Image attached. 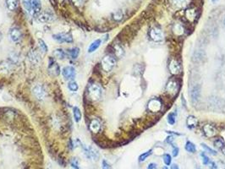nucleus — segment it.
<instances>
[{
  "instance_id": "nucleus-22",
  "label": "nucleus",
  "mask_w": 225,
  "mask_h": 169,
  "mask_svg": "<svg viewBox=\"0 0 225 169\" xmlns=\"http://www.w3.org/2000/svg\"><path fill=\"white\" fill-rule=\"evenodd\" d=\"M41 9H42L41 0H32V10H33V14L40 13Z\"/></svg>"
},
{
  "instance_id": "nucleus-31",
  "label": "nucleus",
  "mask_w": 225,
  "mask_h": 169,
  "mask_svg": "<svg viewBox=\"0 0 225 169\" xmlns=\"http://www.w3.org/2000/svg\"><path fill=\"white\" fill-rule=\"evenodd\" d=\"M151 154H152V150H149V151H147L146 152L142 153V154H141V155L139 157V159H138L139 162H145V161L146 160V158H147L148 157H150Z\"/></svg>"
},
{
  "instance_id": "nucleus-20",
  "label": "nucleus",
  "mask_w": 225,
  "mask_h": 169,
  "mask_svg": "<svg viewBox=\"0 0 225 169\" xmlns=\"http://www.w3.org/2000/svg\"><path fill=\"white\" fill-rule=\"evenodd\" d=\"M186 124H187L189 128L193 129V128H195V127L197 126V124H198V120H197V119L195 116L190 115V116L188 117L187 120H186Z\"/></svg>"
},
{
  "instance_id": "nucleus-34",
  "label": "nucleus",
  "mask_w": 225,
  "mask_h": 169,
  "mask_svg": "<svg viewBox=\"0 0 225 169\" xmlns=\"http://www.w3.org/2000/svg\"><path fill=\"white\" fill-rule=\"evenodd\" d=\"M123 16H124V15L121 10L116 11V12H115V13H113V15H112V18H113V20H116V21H119V20H121L123 19Z\"/></svg>"
},
{
  "instance_id": "nucleus-43",
  "label": "nucleus",
  "mask_w": 225,
  "mask_h": 169,
  "mask_svg": "<svg viewBox=\"0 0 225 169\" xmlns=\"http://www.w3.org/2000/svg\"><path fill=\"white\" fill-rule=\"evenodd\" d=\"M71 1L77 7H80V6H82V4H83V0H71Z\"/></svg>"
},
{
  "instance_id": "nucleus-16",
  "label": "nucleus",
  "mask_w": 225,
  "mask_h": 169,
  "mask_svg": "<svg viewBox=\"0 0 225 169\" xmlns=\"http://www.w3.org/2000/svg\"><path fill=\"white\" fill-rule=\"evenodd\" d=\"M200 94H201V89H200V86L198 85L193 86L192 89H191V91H190V97H191V100L194 102L198 101L199 97H200Z\"/></svg>"
},
{
  "instance_id": "nucleus-23",
  "label": "nucleus",
  "mask_w": 225,
  "mask_h": 169,
  "mask_svg": "<svg viewBox=\"0 0 225 169\" xmlns=\"http://www.w3.org/2000/svg\"><path fill=\"white\" fill-rule=\"evenodd\" d=\"M113 50H114V54L118 59H121L124 56V48L119 44H115L114 47H113Z\"/></svg>"
},
{
  "instance_id": "nucleus-25",
  "label": "nucleus",
  "mask_w": 225,
  "mask_h": 169,
  "mask_svg": "<svg viewBox=\"0 0 225 169\" xmlns=\"http://www.w3.org/2000/svg\"><path fill=\"white\" fill-rule=\"evenodd\" d=\"M173 3L178 8L183 9V8H185L189 5L190 0H173Z\"/></svg>"
},
{
  "instance_id": "nucleus-29",
  "label": "nucleus",
  "mask_w": 225,
  "mask_h": 169,
  "mask_svg": "<svg viewBox=\"0 0 225 169\" xmlns=\"http://www.w3.org/2000/svg\"><path fill=\"white\" fill-rule=\"evenodd\" d=\"M73 114H74V118H75V122L79 123L81 120V112L79 109V108L77 107H74L73 108Z\"/></svg>"
},
{
  "instance_id": "nucleus-39",
  "label": "nucleus",
  "mask_w": 225,
  "mask_h": 169,
  "mask_svg": "<svg viewBox=\"0 0 225 169\" xmlns=\"http://www.w3.org/2000/svg\"><path fill=\"white\" fill-rule=\"evenodd\" d=\"M201 157H202V163H203V165H205V166L208 165V164L210 163V162H211L208 157H207L204 152L201 153Z\"/></svg>"
},
{
  "instance_id": "nucleus-38",
  "label": "nucleus",
  "mask_w": 225,
  "mask_h": 169,
  "mask_svg": "<svg viewBox=\"0 0 225 169\" xmlns=\"http://www.w3.org/2000/svg\"><path fill=\"white\" fill-rule=\"evenodd\" d=\"M214 146L220 150V149H222V148L224 146V142L221 139H217L214 141Z\"/></svg>"
},
{
  "instance_id": "nucleus-26",
  "label": "nucleus",
  "mask_w": 225,
  "mask_h": 169,
  "mask_svg": "<svg viewBox=\"0 0 225 169\" xmlns=\"http://www.w3.org/2000/svg\"><path fill=\"white\" fill-rule=\"evenodd\" d=\"M53 55H54V57H55L58 59H64V58L66 57V53L61 48H57V49L54 51Z\"/></svg>"
},
{
  "instance_id": "nucleus-32",
  "label": "nucleus",
  "mask_w": 225,
  "mask_h": 169,
  "mask_svg": "<svg viewBox=\"0 0 225 169\" xmlns=\"http://www.w3.org/2000/svg\"><path fill=\"white\" fill-rule=\"evenodd\" d=\"M176 116L177 113H169L168 116V123L169 124H175V122H176Z\"/></svg>"
},
{
  "instance_id": "nucleus-6",
  "label": "nucleus",
  "mask_w": 225,
  "mask_h": 169,
  "mask_svg": "<svg viewBox=\"0 0 225 169\" xmlns=\"http://www.w3.org/2000/svg\"><path fill=\"white\" fill-rule=\"evenodd\" d=\"M32 92L34 94V96L36 97V98L40 100V101L44 100V98L46 97V95H47V93L45 91V90H44L43 86H41V85H39V84L36 85V86L33 87V89H32Z\"/></svg>"
},
{
  "instance_id": "nucleus-18",
  "label": "nucleus",
  "mask_w": 225,
  "mask_h": 169,
  "mask_svg": "<svg viewBox=\"0 0 225 169\" xmlns=\"http://www.w3.org/2000/svg\"><path fill=\"white\" fill-rule=\"evenodd\" d=\"M28 58H29V60L31 61V63L37 65L39 64V61H40V59H39V56H38V53L36 51H30L29 52V54H28Z\"/></svg>"
},
{
  "instance_id": "nucleus-13",
  "label": "nucleus",
  "mask_w": 225,
  "mask_h": 169,
  "mask_svg": "<svg viewBox=\"0 0 225 169\" xmlns=\"http://www.w3.org/2000/svg\"><path fill=\"white\" fill-rule=\"evenodd\" d=\"M21 37H22V33L19 28H17V27L11 28L10 31V39L13 41V42H19V41L21 39Z\"/></svg>"
},
{
  "instance_id": "nucleus-40",
  "label": "nucleus",
  "mask_w": 225,
  "mask_h": 169,
  "mask_svg": "<svg viewBox=\"0 0 225 169\" xmlns=\"http://www.w3.org/2000/svg\"><path fill=\"white\" fill-rule=\"evenodd\" d=\"M70 165H71V167H72L73 169H80V167H79V162H78V161L75 158H74L71 161Z\"/></svg>"
},
{
  "instance_id": "nucleus-51",
  "label": "nucleus",
  "mask_w": 225,
  "mask_h": 169,
  "mask_svg": "<svg viewBox=\"0 0 225 169\" xmlns=\"http://www.w3.org/2000/svg\"><path fill=\"white\" fill-rule=\"evenodd\" d=\"M162 169H168V167H163V168Z\"/></svg>"
},
{
  "instance_id": "nucleus-44",
  "label": "nucleus",
  "mask_w": 225,
  "mask_h": 169,
  "mask_svg": "<svg viewBox=\"0 0 225 169\" xmlns=\"http://www.w3.org/2000/svg\"><path fill=\"white\" fill-rule=\"evenodd\" d=\"M157 164L154 163V162H151V163L148 164L147 168L146 169H157Z\"/></svg>"
},
{
  "instance_id": "nucleus-2",
  "label": "nucleus",
  "mask_w": 225,
  "mask_h": 169,
  "mask_svg": "<svg viewBox=\"0 0 225 169\" xmlns=\"http://www.w3.org/2000/svg\"><path fill=\"white\" fill-rule=\"evenodd\" d=\"M88 95L91 101L97 102L102 98V89L97 84H92L88 87Z\"/></svg>"
},
{
  "instance_id": "nucleus-17",
  "label": "nucleus",
  "mask_w": 225,
  "mask_h": 169,
  "mask_svg": "<svg viewBox=\"0 0 225 169\" xmlns=\"http://www.w3.org/2000/svg\"><path fill=\"white\" fill-rule=\"evenodd\" d=\"M90 130L93 133H98L101 129V123L97 119L91 120V124L89 125Z\"/></svg>"
},
{
  "instance_id": "nucleus-28",
  "label": "nucleus",
  "mask_w": 225,
  "mask_h": 169,
  "mask_svg": "<svg viewBox=\"0 0 225 169\" xmlns=\"http://www.w3.org/2000/svg\"><path fill=\"white\" fill-rule=\"evenodd\" d=\"M185 150L189 153H195L196 151V147L194 143L191 141H187L185 144Z\"/></svg>"
},
{
  "instance_id": "nucleus-19",
  "label": "nucleus",
  "mask_w": 225,
  "mask_h": 169,
  "mask_svg": "<svg viewBox=\"0 0 225 169\" xmlns=\"http://www.w3.org/2000/svg\"><path fill=\"white\" fill-rule=\"evenodd\" d=\"M185 27L183 26L181 24H179V23L175 24L174 26V27H173V32L174 33L176 36H178V37L183 36L185 34Z\"/></svg>"
},
{
  "instance_id": "nucleus-52",
  "label": "nucleus",
  "mask_w": 225,
  "mask_h": 169,
  "mask_svg": "<svg viewBox=\"0 0 225 169\" xmlns=\"http://www.w3.org/2000/svg\"><path fill=\"white\" fill-rule=\"evenodd\" d=\"M212 2H213V3H215V2H216V1H217V0H212Z\"/></svg>"
},
{
  "instance_id": "nucleus-49",
  "label": "nucleus",
  "mask_w": 225,
  "mask_h": 169,
  "mask_svg": "<svg viewBox=\"0 0 225 169\" xmlns=\"http://www.w3.org/2000/svg\"><path fill=\"white\" fill-rule=\"evenodd\" d=\"M2 38H3V35H2V33L0 32V41L2 40Z\"/></svg>"
},
{
  "instance_id": "nucleus-3",
  "label": "nucleus",
  "mask_w": 225,
  "mask_h": 169,
  "mask_svg": "<svg viewBox=\"0 0 225 169\" xmlns=\"http://www.w3.org/2000/svg\"><path fill=\"white\" fill-rule=\"evenodd\" d=\"M116 64V59L111 55H107L102 59L101 65L102 70L106 72H110Z\"/></svg>"
},
{
  "instance_id": "nucleus-46",
  "label": "nucleus",
  "mask_w": 225,
  "mask_h": 169,
  "mask_svg": "<svg viewBox=\"0 0 225 169\" xmlns=\"http://www.w3.org/2000/svg\"><path fill=\"white\" fill-rule=\"evenodd\" d=\"M168 144H173V141H174V138H173V136H169V137H168V139H167V140H166Z\"/></svg>"
},
{
  "instance_id": "nucleus-45",
  "label": "nucleus",
  "mask_w": 225,
  "mask_h": 169,
  "mask_svg": "<svg viewBox=\"0 0 225 169\" xmlns=\"http://www.w3.org/2000/svg\"><path fill=\"white\" fill-rule=\"evenodd\" d=\"M209 168L210 169H217L218 168V166H217V164L214 162H210V163H209Z\"/></svg>"
},
{
  "instance_id": "nucleus-1",
  "label": "nucleus",
  "mask_w": 225,
  "mask_h": 169,
  "mask_svg": "<svg viewBox=\"0 0 225 169\" xmlns=\"http://www.w3.org/2000/svg\"><path fill=\"white\" fill-rule=\"evenodd\" d=\"M180 86V82L176 78H172L169 80V81L167 83L166 86V92L172 97H174L176 96Z\"/></svg>"
},
{
  "instance_id": "nucleus-48",
  "label": "nucleus",
  "mask_w": 225,
  "mask_h": 169,
  "mask_svg": "<svg viewBox=\"0 0 225 169\" xmlns=\"http://www.w3.org/2000/svg\"><path fill=\"white\" fill-rule=\"evenodd\" d=\"M220 151H222V153H223L224 155H225V146H224V147L222 148V149H220Z\"/></svg>"
},
{
  "instance_id": "nucleus-4",
  "label": "nucleus",
  "mask_w": 225,
  "mask_h": 169,
  "mask_svg": "<svg viewBox=\"0 0 225 169\" xmlns=\"http://www.w3.org/2000/svg\"><path fill=\"white\" fill-rule=\"evenodd\" d=\"M149 37L154 42H161L164 37L162 31L160 28L157 27H153L149 31Z\"/></svg>"
},
{
  "instance_id": "nucleus-30",
  "label": "nucleus",
  "mask_w": 225,
  "mask_h": 169,
  "mask_svg": "<svg viewBox=\"0 0 225 169\" xmlns=\"http://www.w3.org/2000/svg\"><path fill=\"white\" fill-rule=\"evenodd\" d=\"M69 53H70V57L73 59H75L78 58L79 56V53H80V49L78 48H71V49L69 50Z\"/></svg>"
},
{
  "instance_id": "nucleus-11",
  "label": "nucleus",
  "mask_w": 225,
  "mask_h": 169,
  "mask_svg": "<svg viewBox=\"0 0 225 169\" xmlns=\"http://www.w3.org/2000/svg\"><path fill=\"white\" fill-rule=\"evenodd\" d=\"M162 108V103L158 99H152L148 103V109L152 113H158Z\"/></svg>"
},
{
  "instance_id": "nucleus-47",
  "label": "nucleus",
  "mask_w": 225,
  "mask_h": 169,
  "mask_svg": "<svg viewBox=\"0 0 225 169\" xmlns=\"http://www.w3.org/2000/svg\"><path fill=\"white\" fill-rule=\"evenodd\" d=\"M171 169H179V166L177 164H171V167H170Z\"/></svg>"
},
{
  "instance_id": "nucleus-9",
  "label": "nucleus",
  "mask_w": 225,
  "mask_h": 169,
  "mask_svg": "<svg viewBox=\"0 0 225 169\" xmlns=\"http://www.w3.org/2000/svg\"><path fill=\"white\" fill-rule=\"evenodd\" d=\"M62 75L65 78V80H74L75 77V70L72 66H65L63 70H62Z\"/></svg>"
},
{
  "instance_id": "nucleus-36",
  "label": "nucleus",
  "mask_w": 225,
  "mask_h": 169,
  "mask_svg": "<svg viewBox=\"0 0 225 169\" xmlns=\"http://www.w3.org/2000/svg\"><path fill=\"white\" fill-rule=\"evenodd\" d=\"M163 162L166 166H170L172 162V157L169 154H164L163 155Z\"/></svg>"
},
{
  "instance_id": "nucleus-12",
  "label": "nucleus",
  "mask_w": 225,
  "mask_h": 169,
  "mask_svg": "<svg viewBox=\"0 0 225 169\" xmlns=\"http://www.w3.org/2000/svg\"><path fill=\"white\" fill-rule=\"evenodd\" d=\"M84 153L86 154V157L92 160H97L99 158V153L98 151L92 147H83Z\"/></svg>"
},
{
  "instance_id": "nucleus-42",
  "label": "nucleus",
  "mask_w": 225,
  "mask_h": 169,
  "mask_svg": "<svg viewBox=\"0 0 225 169\" xmlns=\"http://www.w3.org/2000/svg\"><path fill=\"white\" fill-rule=\"evenodd\" d=\"M102 169H111V166H110V164L108 163L106 160H102Z\"/></svg>"
},
{
  "instance_id": "nucleus-35",
  "label": "nucleus",
  "mask_w": 225,
  "mask_h": 169,
  "mask_svg": "<svg viewBox=\"0 0 225 169\" xmlns=\"http://www.w3.org/2000/svg\"><path fill=\"white\" fill-rule=\"evenodd\" d=\"M68 88H69V90L71 91H78V85H77V83L74 80H72V81H70L69 84H68Z\"/></svg>"
},
{
  "instance_id": "nucleus-50",
  "label": "nucleus",
  "mask_w": 225,
  "mask_h": 169,
  "mask_svg": "<svg viewBox=\"0 0 225 169\" xmlns=\"http://www.w3.org/2000/svg\"><path fill=\"white\" fill-rule=\"evenodd\" d=\"M223 23H224V27H225V17L224 18V20H223Z\"/></svg>"
},
{
  "instance_id": "nucleus-5",
  "label": "nucleus",
  "mask_w": 225,
  "mask_h": 169,
  "mask_svg": "<svg viewBox=\"0 0 225 169\" xmlns=\"http://www.w3.org/2000/svg\"><path fill=\"white\" fill-rule=\"evenodd\" d=\"M168 69L172 75H178L181 73V65L180 63L176 59H172L168 64Z\"/></svg>"
},
{
  "instance_id": "nucleus-10",
  "label": "nucleus",
  "mask_w": 225,
  "mask_h": 169,
  "mask_svg": "<svg viewBox=\"0 0 225 169\" xmlns=\"http://www.w3.org/2000/svg\"><path fill=\"white\" fill-rule=\"evenodd\" d=\"M202 129H203L204 135L207 138H212L217 135V129H216L214 125H212V124H205Z\"/></svg>"
},
{
  "instance_id": "nucleus-8",
  "label": "nucleus",
  "mask_w": 225,
  "mask_h": 169,
  "mask_svg": "<svg viewBox=\"0 0 225 169\" xmlns=\"http://www.w3.org/2000/svg\"><path fill=\"white\" fill-rule=\"evenodd\" d=\"M53 38L55 39L59 42H67V43H71L73 42V37L70 34L67 33H59L53 35Z\"/></svg>"
},
{
  "instance_id": "nucleus-27",
  "label": "nucleus",
  "mask_w": 225,
  "mask_h": 169,
  "mask_svg": "<svg viewBox=\"0 0 225 169\" xmlns=\"http://www.w3.org/2000/svg\"><path fill=\"white\" fill-rule=\"evenodd\" d=\"M22 4H23L24 8L26 9V10L30 15H32L33 14V10H32V0H23Z\"/></svg>"
},
{
  "instance_id": "nucleus-53",
  "label": "nucleus",
  "mask_w": 225,
  "mask_h": 169,
  "mask_svg": "<svg viewBox=\"0 0 225 169\" xmlns=\"http://www.w3.org/2000/svg\"><path fill=\"white\" fill-rule=\"evenodd\" d=\"M59 1H63V0H59Z\"/></svg>"
},
{
  "instance_id": "nucleus-41",
  "label": "nucleus",
  "mask_w": 225,
  "mask_h": 169,
  "mask_svg": "<svg viewBox=\"0 0 225 169\" xmlns=\"http://www.w3.org/2000/svg\"><path fill=\"white\" fill-rule=\"evenodd\" d=\"M172 146H173V151H172V155H173V157H176L177 156L179 155V147H177V146H174V145H172Z\"/></svg>"
},
{
  "instance_id": "nucleus-33",
  "label": "nucleus",
  "mask_w": 225,
  "mask_h": 169,
  "mask_svg": "<svg viewBox=\"0 0 225 169\" xmlns=\"http://www.w3.org/2000/svg\"><path fill=\"white\" fill-rule=\"evenodd\" d=\"M201 147L203 148L204 149V151H205V152H208L209 154H211V155H213V156H216L217 154H218V152L215 151V150H213V149H212V148H210L208 146H207L206 144H201Z\"/></svg>"
},
{
  "instance_id": "nucleus-37",
  "label": "nucleus",
  "mask_w": 225,
  "mask_h": 169,
  "mask_svg": "<svg viewBox=\"0 0 225 169\" xmlns=\"http://www.w3.org/2000/svg\"><path fill=\"white\" fill-rule=\"evenodd\" d=\"M38 43H39V47L41 48V49L43 50V52H48V46H47V44L45 43V42L43 40L39 39L38 40Z\"/></svg>"
},
{
  "instance_id": "nucleus-14",
  "label": "nucleus",
  "mask_w": 225,
  "mask_h": 169,
  "mask_svg": "<svg viewBox=\"0 0 225 169\" xmlns=\"http://www.w3.org/2000/svg\"><path fill=\"white\" fill-rule=\"evenodd\" d=\"M185 18L187 19L189 21L194 22L196 20V18H197V11L194 8L187 9L185 10Z\"/></svg>"
},
{
  "instance_id": "nucleus-7",
  "label": "nucleus",
  "mask_w": 225,
  "mask_h": 169,
  "mask_svg": "<svg viewBox=\"0 0 225 169\" xmlns=\"http://www.w3.org/2000/svg\"><path fill=\"white\" fill-rule=\"evenodd\" d=\"M48 73L53 76H58L60 74V67L53 59H49L48 63Z\"/></svg>"
},
{
  "instance_id": "nucleus-15",
  "label": "nucleus",
  "mask_w": 225,
  "mask_h": 169,
  "mask_svg": "<svg viewBox=\"0 0 225 169\" xmlns=\"http://www.w3.org/2000/svg\"><path fill=\"white\" fill-rule=\"evenodd\" d=\"M54 20V15L49 12H43L38 15V20L42 23H48Z\"/></svg>"
},
{
  "instance_id": "nucleus-24",
  "label": "nucleus",
  "mask_w": 225,
  "mask_h": 169,
  "mask_svg": "<svg viewBox=\"0 0 225 169\" xmlns=\"http://www.w3.org/2000/svg\"><path fill=\"white\" fill-rule=\"evenodd\" d=\"M6 5L7 8L11 11L15 10L19 5L18 0H6Z\"/></svg>"
},
{
  "instance_id": "nucleus-21",
  "label": "nucleus",
  "mask_w": 225,
  "mask_h": 169,
  "mask_svg": "<svg viewBox=\"0 0 225 169\" xmlns=\"http://www.w3.org/2000/svg\"><path fill=\"white\" fill-rule=\"evenodd\" d=\"M101 43H102V40H101V39H96V40H95V41L90 45V47H89V48H88V53H91L95 52V51L101 46Z\"/></svg>"
}]
</instances>
